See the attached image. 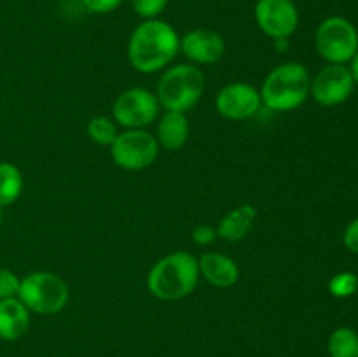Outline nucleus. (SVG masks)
Listing matches in <instances>:
<instances>
[{
	"label": "nucleus",
	"instance_id": "1",
	"mask_svg": "<svg viewBox=\"0 0 358 357\" xmlns=\"http://www.w3.org/2000/svg\"><path fill=\"white\" fill-rule=\"evenodd\" d=\"M128 62L136 72L157 74L168 69L180 52V35L168 21L142 20L128 38Z\"/></svg>",
	"mask_w": 358,
	"mask_h": 357
},
{
	"label": "nucleus",
	"instance_id": "2",
	"mask_svg": "<svg viewBox=\"0 0 358 357\" xmlns=\"http://www.w3.org/2000/svg\"><path fill=\"white\" fill-rule=\"evenodd\" d=\"M198 258L187 251L170 252L152 265L147 273V290L161 301H178L192 294L198 287Z\"/></svg>",
	"mask_w": 358,
	"mask_h": 357
},
{
	"label": "nucleus",
	"instance_id": "3",
	"mask_svg": "<svg viewBox=\"0 0 358 357\" xmlns=\"http://www.w3.org/2000/svg\"><path fill=\"white\" fill-rule=\"evenodd\" d=\"M311 76L299 62L273 66L259 88L262 107L273 112H292L310 98Z\"/></svg>",
	"mask_w": 358,
	"mask_h": 357
},
{
	"label": "nucleus",
	"instance_id": "4",
	"mask_svg": "<svg viewBox=\"0 0 358 357\" xmlns=\"http://www.w3.org/2000/svg\"><path fill=\"white\" fill-rule=\"evenodd\" d=\"M206 79L199 66L192 63H178L164 69L157 80V102L166 111L185 112L198 105L205 93Z\"/></svg>",
	"mask_w": 358,
	"mask_h": 357
},
{
	"label": "nucleus",
	"instance_id": "5",
	"mask_svg": "<svg viewBox=\"0 0 358 357\" xmlns=\"http://www.w3.org/2000/svg\"><path fill=\"white\" fill-rule=\"evenodd\" d=\"M17 298L31 314L55 315L69 304L70 289L56 273L31 272L21 279Z\"/></svg>",
	"mask_w": 358,
	"mask_h": 357
},
{
	"label": "nucleus",
	"instance_id": "6",
	"mask_svg": "<svg viewBox=\"0 0 358 357\" xmlns=\"http://www.w3.org/2000/svg\"><path fill=\"white\" fill-rule=\"evenodd\" d=\"M315 49L327 63L348 65L358 51V30L345 16H329L315 30Z\"/></svg>",
	"mask_w": 358,
	"mask_h": 357
},
{
	"label": "nucleus",
	"instance_id": "7",
	"mask_svg": "<svg viewBox=\"0 0 358 357\" xmlns=\"http://www.w3.org/2000/svg\"><path fill=\"white\" fill-rule=\"evenodd\" d=\"M108 149L115 167L126 172H142L156 163L161 147L156 135L147 130H122Z\"/></svg>",
	"mask_w": 358,
	"mask_h": 357
},
{
	"label": "nucleus",
	"instance_id": "8",
	"mask_svg": "<svg viewBox=\"0 0 358 357\" xmlns=\"http://www.w3.org/2000/svg\"><path fill=\"white\" fill-rule=\"evenodd\" d=\"M159 102L156 93L147 88H128L112 104V119L122 130H147L159 118Z\"/></svg>",
	"mask_w": 358,
	"mask_h": 357
},
{
	"label": "nucleus",
	"instance_id": "9",
	"mask_svg": "<svg viewBox=\"0 0 358 357\" xmlns=\"http://www.w3.org/2000/svg\"><path fill=\"white\" fill-rule=\"evenodd\" d=\"M254 20L259 30L273 41H287L299 28V9L294 0H257Z\"/></svg>",
	"mask_w": 358,
	"mask_h": 357
},
{
	"label": "nucleus",
	"instance_id": "10",
	"mask_svg": "<svg viewBox=\"0 0 358 357\" xmlns=\"http://www.w3.org/2000/svg\"><path fill=\"white\" fill-rule=\"evenodd\" d=\"M355 90V80L348 65L327 63L311 77L310 97L322 107H336L348 100Z\"/></svg>",
	"mask_w": 358,
	"mask_h": 357
},
{
	"label": "nucleus",
	"instance_id": "11",
	"mask_svg": "<svg viewBox=\"0 0 358 357\" xmlns=\"http://www.w3.org/2000/svg\"><path fill=\"white\" fill-rule=\"evenodd\" d=\"M215 108L227 121H247L262 108L259 90L243 80L226 84L215 97Z\"/></svg>",
	"mask_w": 358,
	"mask_h": 357
},
{
	"label": "nucleus",
	"instance_id": "12",
	"mask_svg": "<svg viewBox=\"0 0 358 357\" xmlns=\"http://www.w3.org/2000/svg\"><path fill=\"white\" fill-rule=\"evenodd\" d=\"M180 52L192 65H213L226 52L222 35L210 28H194L180 37Z\"/></svg>",
	"mask_w": 358,
	"mask_h": 357
},
{
	"label": "nucleus",
	"instance_id": "13",
	"mask_svg": "<svg viewBox=\"0 0 358 357\" xmlns=\"http://www.w3.org/2000/svg\"><path fill=\"white\" fill-rule=\"evenodd\" d=\"M199 275L217 289H229L240 280V266L233 258L220 252H205L198 258Z\"/></svg>",
	"mask_w": 358,
	"mask_h": 357
},
{
	"label": "nucleus",
	"instance_id": "14",
	"mask_svg": "<svg viewBox=\"0 0 358 357\" xmlns=\"http://www.w3.org/2000/svg\"><path fill=\"white\" fill-rule=\"evenodd\" d=\"M31 324V312L21 303L20 298L0 301V340L17 342L28 332Z\"/></svg>",
	"mask_w": 358,
	"mask_h": 357
},
{
	"label": "nucleus",
	"instance_id": "15",
	"mask_svg": "<svg viewBox=\"0 0 358 357\" xmlns=\"http://www.w3.org/2000/svg\"><path fill=\"white\" fill-rule=\"evenodd\" d=\"M255 219H257V209L254 205L243 203V205L234 206L217 224V237L229 244L245 240L254 227Z\"/></svg>",
	"mask_w": 358,
	"mask_h": 357
},
{
	"label": "nucleus",
	"instance_id": "16",
	"mask_svg": "<svg viewBox=\"0 0 358 357\" xmlns=\"http://www.w3.org/2000/svg\"><path fill=\"white\" fill-rule=\"evenodd\" d=\"M191 135V125L185 112L166 111L157 119L156 139L161 149L180 150Z\"/></svg>",
	"mask_w": 358,
	"mask_h": 357
},
{
	"label": "nucleus",
	"instance_id": "17",
	"mask_svg": "<svg viewBox=\"0 0 358 357\" xmlns=\"http://www.w3.org/2000/svg\"><path fill=\"white\" fill-rule=\"evenodd\" d=\"M24 188V178L20 168L9 161L0 163V209L10 206L20 200Z\"/></svg>",
	"mask_w": 358,
	"mask_h": 357
},
{
	"label": "nucleus",
	"instance_id": "18",
	"mask_svg": "<svg viewBox=\"0 0 358 357\" xmlns=\"http://www.w3.org/2000/svg\"><path fill=\"white\" fill-rule=\"evenodd\" d=\"M329 357H358V332L348 326L334 329L327 340Z\"/></svg>",
	"mask_w": 358,
	"mask_h": 357
},
{
	"label": "nucleus",
	"instance_id": "19",
	"mask_svg": "<svg viewBox=\"0 0 358 357\" xmlns=\"http://www.w3.org/2000/svg\"><path fill=\"white\" fill-rule=\"evenodd\" d=\"M86 133L91 142L96 144V146L110 147L115 136L119 135V130L112 118H107V115H94L87 122Z\"/></svg>",
	"mask_w": 358,
	"mask_h": 357
},
{
	"label": "nucleus",
	"instance_id": "20",
	"mask_svg": "<svg viewBox=\"0 0 358 357\" xmlns=\"http://www.w3.org/2000/svg\"><path fill=\"white\" fill-rule=\"evenodd\" d=\"M327 289L331 296L345 300V298H352L358 290V276L353 272H339L329 280Z\"/></svg>",
	"mask_w": 358,
	"mask_h": 357
},
{
	"label": "nucleus",
	"instance_id": "21",
	"mask_svg": "<svg viewBox=\"0 0 358 357\" xmlns=\"http://www.w3.org/2000/svg\"><path fill=\"white\" fill-rule=\"evenodd\" d=\"M170 0H131V7L142 20H156L168 7Z\"/></svg>",
	"mask_w": 358,
	"mask_h": 357
},
{
	"label": "nucleus",
	"instance_id": "22",
	"mask_svg": "<svg viewBox=\"0 0 358 357\" xmlns=\"http://www.w3.org/2000/svg\"><path fill=\"white\" fill-rule=\"evenodd\" d=\"M21 276H17L13 270L0 268V301L17 298Z\"/></svg>",
	"mask_w": 358,
	"mask_h": 357
},
{
	"label": "nucleus",
	"instance_id": "23",
	"mask_svg": "<svg viewBox=\"0 0 358 357\" xmlns=\"http://www.w3.org/2000/svg\"><path fill=\"white\" fill-rule=\"evenodd\" d=\"M191 238L196 245H199V247H208V245H212L219 237H217L215 227L208 226V224H198V226L192 227Z\"/></svg>",
	"mask_w": 358,
	"mask_h": 357
},
{
	"label": "nucleus",
	"instance_id": "24",
	"mask_svg": "<svg viewBox=\"0 0 358 357\" xmlns=\"http://www.w3.org/2000/svg\"><path fill=\"white\" fill-rule=\"evenodd\" d=\"M124 0H80L84 9L91 14H108L114 13Z\"/></svg>",
	"mask_w": 358,
	"mask_h": 357
},
{
	"label": "nucleus",
	"instance_id": "25",
	"mask_svg": "<svg viewBox=\"0 0 358 357\" xmlns=\"http://www.w3.org/2000/svg\"><path fill=\"white\" fill-rule=\"evenodd\" d=\"M343 244L352 254L358 255V217L346 226L345 233H343Z\"/></svg>",
	"mask_w": 358,
	"mask_h": 357
},
{
	"label": "nucleus",
	"instance_id": "26",
	"mask_svg": "<svg viewBox=\"0 0 358 357\" xmlns=\"http://www.w3.org/2000/svg\"><path fill=\"white\" fill-rule=\"evenodd\" d=\"M350 72H352V76H353V80H355V86H358V51H357V55L353 56V59L352 62H350Z\"/></svg>",
	"mask_w": 358,
	"mask_h": 357
}]
</instances>
